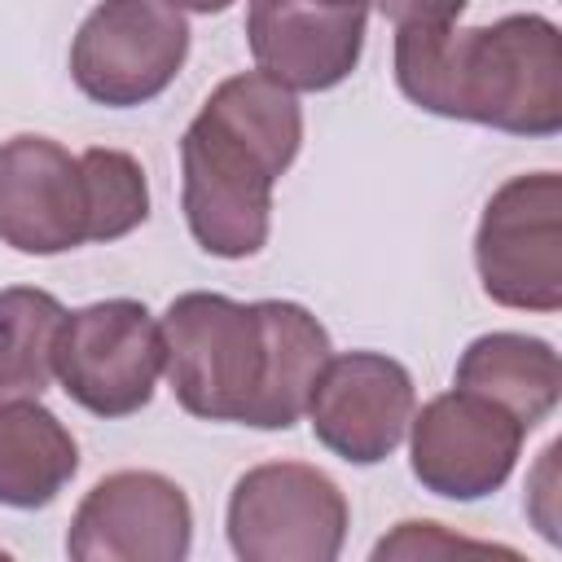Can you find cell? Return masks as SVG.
<instances>
[{
	"label": "cell",
	"instance_id": "cell-13",
	"mask_svg": "<svg viewBox=\"0 0 562 562\" xmlns=\"http://www.w3.org/2000/svg\"><path fill=\"white\" fill-rule=\"evenodd\" d=\"M452 386L501 404L509 417L522 422V430H531L558 408L562 364H558V351L544 338L483 334L461 351Z\"/></svg>",
	"mask_w": 562,
	"mask_h": 562
},
{
	"label": "cell",
	"instance_id": "cell-1",
	"mask_svg": "<svg viewBox=\"0 0 562 562\" xmlns=\"http://www.w3.org/2000/svg\"><path fill=\"white\" fill-rule=\"evenodd\" d=\"M162 373L184 413L290 430L329 360L325 325L285 299L237 303L211 290L171 299L158 321Z\"/></svg>",
	"mask_w": 562,
	"mask_h": 562
},
{
	"label": "cell",
	"instance_id": "cell-19",
	"mask_svg": "<svg viewBox=\"0 0 562 562\" xmlns=\"http://www.w3.org/2000/svg\"><path fill=\"white\" fill-rule=\"evenodd\" d=\"M171 9H189V13H224L233 0H167Z\"/></svg>",
	"mask_w": 562,
	"mask_h": 562
},
{
	"label": "cell",
	"instance_id": "cell-5",
	"mask_svg": "<svg viewBox=\"0 0 562 562\" xmlns=\"http://www.w3.org/2000/svg\"><path fill=\"white\" fill-rule=\"evenodd\" d=\"M479 281L492 303L518 312L562 307V180L531 171L505 180L479 220Z\"/></svg>",
	"mask_w": 562,
	"mask_h": 562
},
{
	"label": "cell",
	"instance_id": "cell-10",
	"mask_svg": "<svg viewBox=\"0 0 562 562\" xmlns=\"http://www.w3.org/2000/svg\"><path fill=\"white\" fill-rule=\"evenodd\" d=\"M413 404V378L400 360L382 351H342L325 360L307 417L329 452L351 465H378L400 448Z\"/></svg>",
	"mask_w": 562,
	"mask_h": 562
},
{
	"label": "cell",
	"instance_id": "cell-9",
	"mask_svg": "<svg viewBox=\"0 0 562 562\" xmlns=\"http://www.w3.org/2000/svg\"><path fill=\"white\" fill-rule=\"evenodd\" d=\"M193 540L189 496L154 470H119L92 483L66 536L75 562H180Z\"/></svg>",
	"mask_w": 562,
	"mask_h": 562
},
{
	"label": "cell",
	"instance_id": "cell-16",
	"mask_svg": "<svg viewBox=\"0 0 562 562\" xmlns=\"http://www.w3.org/2000/svg\"><path fill=\"white\" fill-rule=\"evenodd\" d=\"M88 176V215H92V241H114L145 224L149 215V184L145 167L123 149H83L79 154Z\"/></svg>",
	"mask_w": 562,
	"mask_h": 562
},
{
	"label": "cell",
	"instance_id": "cell-4",
	"mask_svg": "<svg viewBox=\"0 0 562 562\" xmlns=\"http://www.w3.org/2000/svg\"><path fill=\"white\" fill-rule=\"evenodd\" d=\"M347 536L342 487L303 461L246 470L228 496V544L241 562H334Z\"/></svg>",
	"mask_w": 562,
	"mask_h": 562
},
{
	"label": "cell",
	"instance_id": "cell-12",
	"mask_svg": "<svg viewBox=\"0 0 562 562\" xmlns=\"http://www.w3.org/2000/svg\"><path fill=\"white\" fill-rule=\"evenodd\" d=\"M246 44L255 66L290 92H325L342 83L364 48V4L321 0H250Z\"/></svg>",
	"mask_w": 562,
	"mask_h": 562
},
{
	"label": "cell",
	"instance_id": "cell-18",
	"mask_svg": "<svg viewBox=\"0 0 562 562\" xmlns=\"http://www.w3.org/2000/svg\"><path fill=\"white\" fill-rule=\"evenodd\" d=\"M373 4L395 31H413V26H448V22H457L470 0H373Z\"/></svg>",
	"mask_w": 562,
	"mask_h": 562
},
{
	"label": "cell",
	"instance_id": "cell-8",
	"mask_svg": "<svg viewBox=\"0 0 562 562\" xmlns=\"http://www.w3.org/2000/svg\"><path fill=\"white\" fill-rule=\"evenodd\" d=\"M408 461L426 492L448 501H479L496 492L522 448V422L474 391H443L408 417Z\"/></svg>",
	"mask_w": 562,
	"mask_h": 562
},
{
	"label": "cell",
	"instance_id": "cell-3",
	"mask_svg": "<svg viewBox=\"0 0 562 562\" xmlns=\"http://www.w3.org/2000/svg\"><path fill=\"white\" fill-rule=\"evenodd\" d=\"M395 83L430 114L553 136L562 127V35L540 13L395 31Z\"/></svg>",
	"mask_w": 562,
	"mask_h": 562
},
{
	"label": "cell",
	"instance_id": "cell-14",
	"mask_svg": "<svg viewBox=\"0 0 562 562\" xmlns=\"http://www.w3.org/2000/svg\"><path fill=\"white\" fill-rule=\"evenodd\" d=\"M79 448L40 400H0V505L44 509L75 479Z\"/></svg>",
	"mask_w": 562,
	"mask_h": 562
},
{
	"label": "cell",
	"instance_id": "cell-6",
	"mask_svg": "<svg viewBox=\"0 0 562 562\" xmlns=\"http://www.w3.org/2000/svg\"><path fill=\"white\" fill-rule=\"evenodd\" d=\"M162 373V329L136 299H105L79 312H66L53 378L61 391L97 413V417H127L154 400Z\"/></svg>",
	"mask_w": 562,
	"mask_h": 562
},
{
	"label": "cell",
	"instance_id": "cell-11",
	"mask_svg": "<svg viewBox=\"0 0 562 562\" xmlns=\"http://www.w3.org/2000/svg\"><path fill=\"white\" fill-rule=\"evenodd\" d=\"M0 241L22 255H61L92 241L83 162L48 136L0 140Z\"/></svg>",
	"mask_w": 562,
	"mask_h": 562
},
{
	"label": "cell",
	"instance_id": "cell-17",
	"mask_svg": "<svg viewBox=\"0 0 562 562\" xmlns=\"http://www.w3.org/2000/svg\"><path fill=\"white\" fill-rule=\"evenodd\" d=\"M461 553V549H470V553H505V558H518L514 549H501V544H474V540H452V536H443L439 531V522H400V531L391 536V540H382L378 549H373V558H395V553H408V558H426V553Z\"/></svg>",
	"mask_w": 562,
	"mask_h": 562
},
{
	"label": "cell",
	"instance_id": "cell-20",
	"mask_svg": "<svg viewBox=\"0 0 562 562\" xmlns=\"http://www.w3.org/2000/svg\"><path fill=\"white\" fill-rule=\"evenodd\" d=\"M321 4H364V0H321Z\"/></svg>",
	"mask_w": 562,
	"mask_h": 562
},
{
	"label": "cell",
	"instance_id": "cell-15",
	"mask_svg": "<svg viewBox=\"0 0 562 562\" xmlns=\"http://www.w3.org/2000/svg\"><path fill=\"white\" fill-rule=\"evenodd\" d=\"M61 321L66 307L48 290H0V400H40L48 391Z\"/></svg>",
	"mask_w": 562,
	"mask_h": 562
},
{
	"label": "cell",
	"instance_id": "cell-2",
	"mask_svg": "<svg viewBox=\"0 0 562 562\" xmlns=\"http://www.w3.org/2000/svg\"><path fill=\"white\" fill-rule=\"evenodd\" d=\"M303 145V110L290 88L263 70L224 79L184 127V220L193 241L220 259L263 250L272 224V184Z\"/></svg>",
	"mask_w": 562,
	"mask_h": 562
},
{
	"label": "cell",
	"instance_id": "cell-7",
	"mask_svg": "<svg viewBox=\"0 0 562 562\" xmlns=\"http://www.w3.org/2000/svg\"><path fill=\"white\" fill-rule=\"evenodd\" d=\"M189 57V22L167 0H101L70 44V79L97 105L154 101Z\"/></svg>",
	"mask_w": 562,
	"mask_h": 562
}]
</instances>
